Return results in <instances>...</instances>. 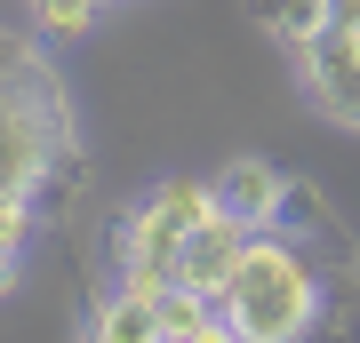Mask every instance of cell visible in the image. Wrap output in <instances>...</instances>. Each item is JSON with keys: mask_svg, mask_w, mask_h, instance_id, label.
<instances>
[{"mask_svg": "<svg viewBox=\"0 0 360 343\" xmlns=\"http://www.w3.org/2000/svg\"><path fill=\"white\" fill-rule=\"evenodd\" d=\"M321 271L304 264V248H288L281 231H257L240 255V271L224 280V319H232V343H288L321 319Z\"/></svg>", "mask_w": 360, "mask_h": 343, "instance_id": "obj_1", "label": "cell"}, {"mask_svg": "<svg viewBox=\"0 0 360 343\" xmlns=\"http://www.w3.org/2000/svg\"><path fill=\"white\" fill-rule=\"evenodd\" d=\"M217 216V176H168L144 208H129V216L112 224V240H104V255H112L120 280L136 288H168V271H176V248L193 240V224Z\"/></svg>", "mask_w": 360, "mask_h": 343, "instance_id": "obj_2", "label": "cell"}, {"mask_svg": "<svg viewBox=\"0 0 360 343\" xmlns=\"http://www.w3.org/2000/svg\"><path fill=\"white\" fill-rule=\"evenodd\" d=\"M65 136H72L65 104H40V96L0 88V191H32L40 200V168H49V152Z\"/></svg>", "mask_w": 360, "mask_h": 343, "instance_id": "obj_3", "label": "cell"}, {"mask_svg": "<svg viewBox=\"0 0 360 343\" xmlns=\"http://www.w3.org/2000/svg\"><path fill=\"white\" fill-rule=\"evenodd\" d=\"M248 240H257V224H240V216L217 200V216H200L193 240L176 248V271H168V280H176V288H200V295H224V280L240 271Z\"/></svg>", "mask_w": 360, "mask_h": 343, "instance_id": "obj_4", "label": "cell"}, {"mask_svg": "<svg viewBox=\"0 0 360 343\" xmlns=\"http://www.w3.org/2000/svg\"><path fill=\"white\" fill-rule=\"evenodd\" d=\"M296 64H304V88H312V104L321 112H336L345 128H360V32H336V25H321L296 48Z\"/></svg>", "mask_w": 360, "mask_h": 343, "instance_id": "obj_5", "label": "cell"}, {"mask_svg": "<svg viewBox=\"0 0 360 343\" xmlns=\"http://www.w3.org/2000/svg\"><path fill=\"white\" fill-rule=\"evenodd\" d=\"M288 184H296V176H281L272 160H232L224 176H217V200H224L240 224L272 231V224H281V208H288Z\"/></svg>", "mask_w": 360, "mask_h": 343, "instance_id": "obj_6", "label": "cell"}, {"mask_svg": "<svg viewBox=\"0 0 360 343\" xmlns=\"http://www.w3.org/2000/svg\"><path fill=\"white\" fill-rule=\"evenodd\" d=\"M96 343H160V288H136L120 280L112 295H104V311L89 319Z\"/></svg>", "mask_w": 360, "mask_h": 343, "instance_id": "obj_7", "label": "cell"}, {"mask_svg": "<svg viewBox=\"0 0 360 343\" xmlns=\"http://www.w3.org/2000/svg\"><path fill=\"white\" fill-rule=\"evenodd\" d=\"M217 335H232V319H224L217 295L176 288V280L160 288V343H217Z\"/></svg>", "mask_w": 360, "mask_h": 343, "instance_id": "obj_8", "label": "cell"}, {"mask_svg": "<svg viewBox=\"0 0 360 343\" xmlns=\"http://www.w3.org/2000/svg\"><path fill=\"white\" fill-rule=\"evenodd\" d=\"M0 88L40 96V104H65V88H56V72H49V56H40L25 32H0Z\"/></svg>", "mask_w": 360, "mask_h": 343, "instance_id": "obj_9", "label": "cell"}, {"mask_svg": "<svg viewBox=\"0 0 360 343\" xmlns=\"http://www.w3.org/2000/svg\"><path fill=\"white\" fill-rule=\"evenodd\" d=\"M248 16H257V32H272L281 48H304V40L328 25V0H248Z\"/></svg>", "mask_w": 360, "mask_h": 343, "instance_id": "obj_10", "label": "cell"}, {"mask_svg": "<svg viewBox=\"0 0 360 343\" xmlns=\"http://www.w3.org/2000/svg\"><path fill=\"white\" fill-rule=\"evenodd\" d=\"M80 184H89V160H80V144L65 136L49 152V168H40V208H65V200H80Z\"/></svg>", "mask_w": 360, "mask_h": 343, "instance_id": "obj_11", "label": "cell"}, {"mask_svg": "<svg viewBox=\"0 0 360 343\" xmlns=\"http://www.w3.org/2000/svg\"><path fill=\"white\" fill-rule=\"evenodd\" d=\"M321 328H328V335H360V255H345L336 288L321 295Z\"/></svg>", "mask_w": 360, "mask_h": 343, "instance_id": "obj_12", "label": "cell"}, {"mask_svg": "<svg viewBox=\"0 0 360 343\" xmlns=\"http://www.w3.org/2000/svg\"><path fill=\"white\" fill-rule=\"evenodd\" d=\"M25 8H32L40 40H80V32L96 25V8H104V0H25Z\"/></svg>", "mask_w": 360, "mask_h": 343, "instance_id": "obj_13", "label": "cell"}, {"mask_svg": "<svg viewBox=\"0 0 360 343\" xmlns=\"http://www.w3.org/2000/svg\"><path fill=\"white\" fill-rule=\"evenodd\" d=\"M32 216H40L32 191H0V248H25L32 240Z\"/></svg>", "mask_w": 360, "mask_h": 343, "instance_id": "obj_14", "label": "cell"}, {"mask_svg": "<svg viewBox=\"0 0 360 343\" xmlns=\"http://www.w3.org/2000/svg\"><path fill=\"white\" fill-rule=\"evenodd\" d=\"M328 25L336 32H360V0H328Z\"/></svg>", "mask_w": 360, "mask_h": 343, "instance_id": "obj_15", "label": "cell"}, {"mask_svg": "<svg viewBox=\"0 0 360 343\" xmlns=\"http://www.w3.org/2000/svg\"><path fill=\"white\" fill-rule=\"evenodd\" d=\"M8 271H16V248H0V288H8Z\"/></svg>", "mask_w": 360, "mask_h": 343, "instance_id": "obj_16", "label": "cell"}]
</instances>
